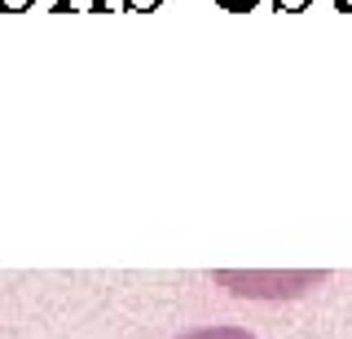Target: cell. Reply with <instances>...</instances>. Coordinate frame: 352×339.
Returning <instances> with one entry per match:
<instances>
[{"instance_id":"obj_1","label":"cell","mask_w":352,"mask_h":339,"mask_svg":"<svg viewBox=\"0 0 352 339\" xmlns=\"http://www.w3.org/2000/svg\"><path fill=\"white\" fill-rule=\"evenodd\" d=\"M176 339H260V335H251L247 326H194V331H185Z\"/></svg>"}]
</instances>
